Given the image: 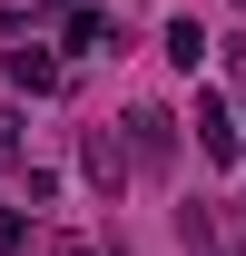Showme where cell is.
Wrapping results in <instances>:
<instances>
[{"label": "cell", "mask_w": 246, "mask_h": 256, "mask_svg": "<svg viewBox=\"0 0 246 256\" xmlns=\"http://www.w3.org/2000/svg\"><path fill=\"white\" fill-rule=\"evenodd\" d=\"M10 79H20V89H60V60H50V50H10Z\"/></svg>", "instance_id": "1"}, {"label": "cell", "mask_w": 246, "mask_h": 256, "mask_svg": "<svg viewBox=\"0 0 246 256\" xmlns=\"http://www.w3.org/2000/svg\"><path fill=\"white\" fill-rule=\"evenodd\" d=\"M168 60L197 69V60H207V30H197V20H168Z\"/></svg>", "instance_id": "2"}, {"label": "cell", "mask_w": 246, "mask_h": 256, "mask_svg": "<svg viewBox=\"0 0 246 256\" xmlns=\"http://www.w3.org/2000/svg\"><path fill=\"white\" fill-rule=\"evenodd\" d=\"M128 138H138V158H148V168L168 158V118H158V108H138V118H128Z\"/></svg>", "instance_id": "3"}, {"label": "cell", "mask_w": 246, "mask_h": 256, "mask_svg": "<svg viewBox=\"0 0 246 256\" xmlns=\"http://www.w3.org/2000/svg\"><path fill=\"white\" fill-rule=\"evenodd\" d=\"M69 50H108V10H69Z\"/></svg>", "instance_id": "4"}, {"label": "cell", "mask_w": 246, "mask_h": 256, "mask_svg": "<svg viewBox=\"0 0 246 256\" xmlns=\"http://www.w3.org/2000/svg\"><path fill=\"white\" fill-rule=\"evenodd\" d=\"M207 158H216V168L236 158V128H226V108H216V98H207Z\"/></svg>", "instance_id": "5"}, {"label": "cell", "mask_w": 246, "mask_h": 256, "mask_svg": "<svg viewBox=\"0 0 246 256\" xmlns=\"http://www.w3.org/2000/svg\"><path fill=\"white\" fill-rule=\"evenodd\" d=\"M20 236H30V217H20V207H0V256L20 246Z\"/></svg>", "instance_id": "6"}]
</instances>
